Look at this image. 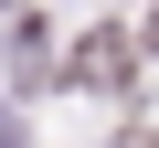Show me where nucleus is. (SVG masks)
Returning a JSON list of instances; mask_svg holds the SVG:
<instances>
[{
	"label": "nucleus",
	"instance_id": "nucleus-1",
	"mask_svg": "<svg viewBox=\"0 0 159 148\" xmlns=\"http://www.w3.org/2000/svg\"><path fill=\"white\" fill-rule=\"evenodd\" d=\"M74 85H106V95H127V42H117V32L74 42Z\"/></svg>",
	"mask_w": 159,
	"mask_h": 148
},
{
	"label": "nucleus",
	"instance_id": "nucleus-2",
	"mask_svg": "<svg viewBox=\"0 0 159 148\" xmlns=\"http://www.w3.org/2000/svg\"><path fill=\"white\" fill-rule=\"evenodd\" d=\"M148 42H159V0H148Z\"/></svg>",
	"mask_w": 159,
	"mask_h": 148
},
{
	"label": "nucleus",
	"instance_id": "nucleus-3",
	"mask_svg": "<svg viewBox=\"0 0 159 148\" xmlns=\"http://www.w3.org/2000/svg\"><path fill=\"white\" fill-rule=\"evenodd\" d=\"M127 148H159V137H127Z\"/></svg>",
	"mask_w": 159,
	"mask_h": 148
}]
</instances>
